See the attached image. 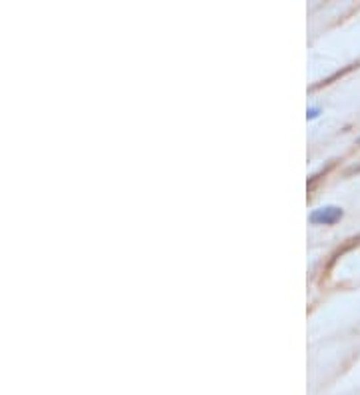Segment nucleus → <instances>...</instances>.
<instances>
[{
	"label": "nucleus",
	"mask_w": 360,
	"mask_h": 395,
	"mask_svg": "<svg viewBox=\"0 0 360 395\" xmlns=\"http://www.w3.org/2000/svg\"><path fill=\"white\" fill-rule=\"evenodd\" d=\"M343 216H345L343 208H338V206H324V208H318V210H315L310 214V222L316 224V226H332Z\"/></svg>",
	"instance_id": "1"
},
{
	"label": "nucleus",
	"mask_w": 360,
	"mask_h": 395,
	"mask_svg": "<svg viewBox=\"0 0 360 395\" xmlns=\"http://www.w3.org/2000/svg\"><path fill=\"white\" fill-rule=\"evenodd\" d=\"M306 116H308V118L318 116V108H308V110H306Z\"/></svg>",
	"instance_id": "2"
}]
</instances>
